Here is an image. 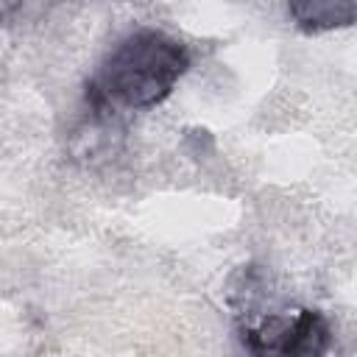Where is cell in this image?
Here are the masks:
<instances>
[{
	"mask_svg": "<svg viewBox=\"0 0 357 357\" xmlns=\"http://www.w3.org/2000/svg\"><path fill=\"white\" fill-rule=\"evenodd\" d=\"M190 67V50L181 39L159 28L126 33L86 81V106L95 120L114 123L120 112H145L159 106Z\"/></svg>",
	"mask_w": 357,
	"mask_h": 357,
	"instance_id": "cell-1",
	"label": "cell"
},
{
	"mask_svg": "<svg viewBox=\"0 0 357 357\" xmlns=\"http://www.w3.org/2000/svg\"><path fill=\"white\" fill-rule=\"evenodd\" d=\"M231 307L240 343L251 357H326L332 346V326L315 307Z\"/></svg>",
	"mask_w": 357,
	"mask_h": 357,
	"instance_id": "cell-2",
	"label": "cell"
},
{
	"mask_svg": "<svg viewBox=\"0 0 357 357\" xmlns=\"http://www.w3.org/2000/svg\"><path fill=\"white\" fill-rule=\"evenodd\" d=\"M287 14L293 17L296 28L304 33H324L332 28H346L357 17L354 3H332V0H312V3H290Z\"/></svg>",
	"mask_w": 357,
	"mask_h": 357,
	"instance_id": "cell-3",
	"label": "cell"
},
{
	"mask_svg": "<svg viewBox=\"0 0 357 357\" xmlns=\"http://www.w3.org/2000/svg\"><path fill=\"white\" fill-rule=\"evenodd\" d=\"M22 6L20 3H0V22H6L11 14H17Z\"/></svg>",
	"mask_w": 357,
	"mask_h": 357,
	"instance_id": "cell-4",
	"label": "cell"
}]
</instances>
